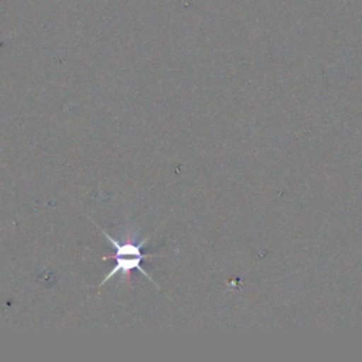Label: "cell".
<instances>
[{"mask_svg": "<svg viewBox=\"0 0 362 362\" xmlns=\"http://www.w3.org/2000/svg\"><path fill=\"white\" fill-rule=\"evenodd\" d=\"M92 221V219H90ZM93 223H95V226L102 232V235L105 236V239L113 246V249H115V255H113V259H115V262H116V264H115V267L109 272V273H106V276L103 277V280L99 283V286H98V288H100L103 284H106L107 283V280H110L115 274H117V273H120L123 277H124V280L127 281V284L130 283V273H132V270H139L143 276H146L157 288H160V286L156 283V280L144 270V267H143V264H141V262L146 259V257H160V256H163L161 253H143L141 252V249H143V246L150 240V236H147V238H144L141 242H139V243H133L132 240H127V242H119L117 239H115L113 236H110L105 229H102V226H99L95 221H92Z\"/></svg>", "mask_w": 362, "mask_h": 362, "instance_id": "obj_1", "label": "cell"}]
</instances>
